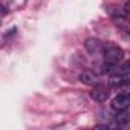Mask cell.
<instances>
[{"instance_id": "2", "label": "cell", "mask_w": 130, "mask_h": 130, "mask_svg": "<svg viewBox=\"0 0 130 130\" xmlns=\"http://www.w3.org/2000/svg\"><path fill=\"white\" fill-rule=\"evenodd\" d=\"M128 83V63L124 61V64L121 68H118L116 71L112 72V77H110V86H115V87H121V86H125Z\"/></svg>"}, {"instance_id": "3", "label": "cell", "mask_w": 130, "mask_h": 130, "mask_svg": "<svg viewBox=\"0 0 130 130\" xmlns=\"http://www.w3.org/2000/svg\"><path fill=\"white\" fill-rule=\"evenodd\" d=\"M130 104V95L127 92H122V93H118L113 100H112V109L115 112L118 110H125Z\"/></svg>"}, {"instance_id": "8", "label": "cell", "mask_w": 130, "mask_h": 130, "mask_svg": "<svg viewBox=\"0 0 130 130\" xmlns=\"http://www.w3.org/2000/svg\"><path fill=\"white\" fill-rule=\"evenodd\" d=\"M0 14H5V8L2 5H0Z\"/></svg>"}, {"instance_id": "7", "label": "cell", "mask_w": 130, "mask_h": 130, "mask_svg": "<svg viewBox=\"0 0 130 130\" xmlns=\"http://www.w3.org/2000/svg\"><path fill=\"white\" fill-rule=\"evenodd\" d=\"M116 122L118 124H125L127 121H128V115H127V109L125 110H118V113H116Z\"/></svg>"}, {"instance_id": "6", "label": "cell", "mask_w": 130, "mask_h": 130, "mask_svg": "<svg viewBox=\"0 0 130 130\" xmlns=\"http://www.w3.org/2000/svg\"><path fill=\"white\" fill-rule=\"evenodd\" d=\"M80 80H81L84 84H92V86H96V84H98L96 75H95L93 72H90V71H83V72L80 74Z\"/></svg>"}, {"instance_id": "5", "label": "cell", "mask_w": 130, "mask_h": 130, "mask_svg": "<svg viewBox=\"0 0 130 130\" xmlns=\"http://www.w3.org/2000/svg\"><path fill=\"white\" fill-rule=\"evenodd\" d=\"M90 96H92L95 101H98V103H104V101L109 98V90L104 89V87H101L100 84H96V86L93 87V90L90 92Z\"/></svg>"}, {"instance_id": "1", "label": "cell", "mask_w": 130, "mask_h": 130, "mask_svg": "<svg viewBox=\"0 0 130 130\" xmlns=\"http://www.w3.org/2000/svg\"><path fill=\"white\" fill-rule=\"evenodd\" d=\"M103 57H104V63L116 66V64L124 58V51L113 43H109L107 46H103Z\"/></svg>"}, {"instance_id": "4", "label": "cell", "mask_w": 130, "mask_h": 130, "mask_svg": "<svg viewBox=\"0 0 130 130\" xmlns=\"http://www.w3.org/2000/svg\"><path fill=\"white\" fill-rule=\"evenodd\" d=\"M103 43L98 40V38H87L84 41V49L90 54V55H96L103 51Z\"/></svg>"}]
</instances>
